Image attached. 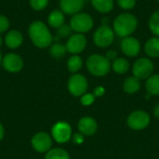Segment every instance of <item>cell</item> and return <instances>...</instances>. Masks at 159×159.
<instances>
[{"instance_id":"cell-34","label":"cell","mask_w":159,"mask_h":159,"mask_svg":"<svg viewBox=\"0 0 159 159\" xmlns=\"http://www.w3.org/2000/svg\"><path fill=\"white\" fill-rule=\"evenodd\" d=\"M104 92H105V89L102 87H97L94 89V93L93 94H94L95 97H101V96H102L104 94Z\"/></svg>"},{"instance_id":"cell-28","label":"cell","mask_w":159,"mask_h":159,"mask_svg":"<svg viewBox=\"0 0 159 159\" xmlns=\"http://www.w3.org/2000/svg\"><path fill=\"white\" fill-rule=\"evenodd\" d=\"M72 27L68 24H63L61 25L60 28L57 29V34L58 37H61V38H65V37H70L71 34H72Z\"/></svg>"},{"instance_id":"cell-5","label":"cell","mask_w":159,"mask_h":159,"mask_svg":"<svg viewBox=\"0 0 159 159\" xmlns=\"http://www.w3.org/2000/svg\"><path fill=\"white\" fill-rule=\"evenodd\" d=\"M115 39V32L112 28L108 25L103 24L99 27L94 34H93V41L94 44L99 48H107L112 45Z\"/></svg>"},{"instance_id":"cell-24","label":"cell","mask_w":159,"mask_h":159,"mask_svg":"<svg viewBox=\"0 0 159 159\" xmlns=\"http://www.w3.org/2000/svg\"><path fill=\"white\" fill-rule=\"evenodd\" d=\"M45 159H70V156L61 148H54L47 152Z\"/></svg>"},{"instance_id":"cell-13","label":"cell","mask_w":159,"mask_h":159,"mask_svg":"<svg viewBox=\"0 0 159 159\" xmlns=\"http://www.w3.org/2000/svg\"><path fill=\"white\" fill-rule=\"evenodd\" d=\"M121 49L125 55L129 57H135L141 51V43L135 37L128 36L122 40Z\"/></svg>"},{"instance_id":"cell-39","label":"cell","mask_w":159,"mask_h":159,"mask_svg":"<svg viewBox=\"0 0 159 159\" xmlns=\"http://www.w3.org/2000/svg\"><path fill=\"white\" fill-rule=\"evenodd\" d=\"M157 1H158V2H159V0H157Z\"/></svg>"},{"instance_id":"cell-26","label":"cell","mask_w":159,"mask_h":159,"mask_svg":"<svg viewBox=\"0 0 159 159\" xmlns=\"http://www.w3.org/2000/svg\"><path fill=\"white\" fill-rule=\"evenodd\" d=\"M67 52V48L66 46L60 44V43H55L53 45H51L50 49H49V53L53 58L56 59H60L62 58Z\"/></svg>"},{"instance_id":"cell-31","label":"cell","mask_w":159,"mask_h":159,"mask_svg":"<svg viewBox=\"0 0 159 159\" xmlns=\"http://www.w3.org/2000/svg\"><path fill=\"white\" fill-rule=\"evenodd\" d=\"M9 25L8 19L4 15H0V34L6 32L9 28Z\"/></svg>"},{"instance_id":"cell-4","label":"cell","mask_w":159,"mask_h":159,"mask_svg":"<svg viewBox=\"0 0 159 159\" xmlns=\"http://www.w3.org/2000/svg\"><path fill=\"white\" fill-rule=\"evenodd\" d=\"M94 25V21L92 17L88 13L79 12L77 14L73 15L70 26L72 27L73 31L78 34H84L89 32Z\"/></svg>"},{"instance_id":"cell-15","label":"cell","mask_w":159,"mask_h":159,"mask_svg":"<svg viewBox=\"0 0 159 159\" xmlns=\"http://www.w3.org/2000/svg\"><path fill=\"white\" fill-rule=\"evenodd\" d=\"M98 129L97 122L92 117H83L78 122V129L84 136H90L93 135Z\"/></svg>"},{"instance_id":"cell-29","label":"cell","mask_w":159,"mask_h":159,"mask_svg":"<svg viewBox=\"0 0 159 159\" xmlns=\"http://www.w3.org/2000/svg\"><path fill=\"white\" fill-rule=\"evenodd\" d=\"M118 6L125 10L132 9L136 5V0H116Z\"/></svg>"},{"instance_id":"cell-10","label":"cell","mask_w":159,"mask_h":159,"mask_svg":"<svg viewBox=\"0 0 159 159\" xmlns=\"http://www.w3.org/2000/svg\"><path fill=\"white\" fill-rule=\"evenodd\" d=\"M66 48L67 51L74 54V55H77L79 53H81L87 47V38L85 37V35H83L82 34H72L66 43Z\"/></svg>"},{"instance_id":"cell-20","label":"cell","mask_w":159,"mask_h":159,"mask_svg":"<svg viewBox=\"0 0 159 159\" xmlns=\"http://www.w3.org/2000/svg\"><path fill=\"white\" fill-rule=\"evenodd\" d=\"M124 90L129 93V94H134L136 93L140 88H141V83H140V79H138L137 77L133 76H129L128 77L123 85Z\"/></svg>"},{"instance_id":"cell-14","label":"cell","mask_w":159,"mask_h":159,"mask_svg":"<svg viewBox=\"0 0 159 159\" xmlns=\"http://www.w3.org/2000/svg\"><path fill=\"white\" fill-rule=\"evenodd\" d=\"M85 0H60L61 10L67 15H75L84 7Z\"/></svg>"},{"instance_id":"cell-27","label":"cell","mask_w":159,"mask_h":159,"mask_svg":"<svg viewBox=\"0 0 159 159\" xmlns=\"http://www.w3.org/2000/svg\"><path fill=\"white\" fill-rule=\"evenodd\" d=\"M29 3L33 9L36 11H40L48 7V0H29Z\"/></svg>"},{"instance_id":"cell-9","label":"cell","mask_w":159,"mask_h":159,"mask_svg":"<svg viewBox=\"0 0 159 159\" xmlns=\"http://www.w3.org/2000/svg\"><path fill=\"white\" fill-rule=\"evenodd\" d=\"M51 134H52L53 139L57 143H63L68 142L71 139L72 128L68 123L64 121H59L52 127Z\"/></svg>"},{"instance_id":"cell-37","label":"cell","mask_w":159,"mask_h":159,"mask_svg":"<svg viewBox=\"0 0 159 159\" xmlns=\"http://www.w3.org/2000/svg\"><path fill=\"white\" fill-rule=\"evenodd\" d=\"M2 45H3V39H2V37L0 36V48H1Z\"/></svg>"},{"instance_id":"cell-17","label":"cell","mask_w":159,"mask_h":159,"mask_svg":"<svg viewBox=\"0 0 159 159\" xmlns=\"http://www.w3.org/2000/svg\"><path fill=\"white\" fill-rule=\"evenodd\" d=\"M64 20H65L64 13L61 10H58V9L51 11L48 17V22L49 26H51L52 28H55V29H58L61 25H63Z\"/></svg>"},{"instance_id":"cell-19","label":"cell","mask_w":159,"mask_h":159,"mask_svg":"<svg viewBox=\"0 0 159 159\" xmlns=\"http://www.w3.org/2000/svg\"><path fill=\"white\" fill-rule=\"evenodd\" d=\"M92 7L101 13H108L114 7V0H91Z\"/></svg>"},{"instance_id":"cell-36","label":"cell","mask_w":159,"mask_h":159,"mask_svg":"<svg viewBox=\"0 0 159 159\" xmlns=\"http://www.w3.org/2000/svg\"><path fill=\"white\" fill-rule=\"evenodd\" d=\"M4 134H5V131H4V128H3V126H2V124L0 123V141L3 139V137H4Z\"/></svg>"},{"instance_id":"cell-32","label":"cell","mask_w":159,"mask_h":159,"mask_svg":"<svg viewBox=\"0 0 159 159\" xmlns=\"http://www.w3.org/2000/svg\"><path fill=\"white\" fill-rule=\"evenodd\" d=\"M73 141L75 144H81L83 142H84V135L83 134H75L74 135V138H73Z\"/></svg>"},{"instance_id":"cell-6","label":"cell","mask_w":159,"mask_h":159,"mask_svg":"<svg viewBox=\"0 0 159 159\" xmlns=\"http://www.w3.org/2000/svg\"><path fill=\"white\" fill-rule=\"evenodd\" d=\"M154 71V63L148 58L138 59L132 68L133 75L138 79H147L152 75Z\"/></svg>"},{"instance_id":"cell-18","label":"cell","mask_w":159,"mask_h":159,"mask_svg":"<svg viewBox=\"0 0 159 159\" xmlns=\"http://www.w3.org/2000/svg\"><path fill=\"white\" fill-rule=\"evenodd\" d=\"M145 53L151 58L159 57V37H152L148 39L144 45Z\"/></svg>"},{"instance_id":"cell-2","label":"cell","mask_w":159,"mask_h":159,"mask_svg":"<svg viewBox=\"0 0 159 159\" xmlns=\"http://www.w3.org/2000/svg\"><path fill=\"white\" fill-rule=\"evenodd\" d=\"M137 26L138 20L134 15L130 13H122L115 19L113 30L116 35L125 38L130 36V34L137 29Z\"/></svg>"},{"instance_id":"cell-1","label":"cell","mask_w":159,"mask_h":159,"mask_svg":"<svg viewBox=\"0 0 159 159\" xmlns=\"http://www.w3.org/2000/svg\"><path fill=\"white\" fill-rule=\"evenodd\" d=\"M28 33L33 44L39 48L49 47L53 41V36L49 29L41 20L33 21L29 26Z\"/></svg>"},{"instance_id":"cell-33","label":"cell","mask_w":159,"mask_h":159,"mask_svg":"<svg viewBox=\"0 0 159 159\" xmlns=\"http://www.w3.org/2000/svg\"><path fill=\"white\" fill-rule=\"evenodd\" d=\"M110 61H115L116 59V57H117V52L116 51H115V50H109L107 53H106V56H105Z\"/></svg>"},{"instance_id":"cell-23","label":"cell","mask_w":159,"mask_h":159,"mask_svg":"<svg viewBox=\"0 0 159 159\" xmlns=\"http://www.w3.org/2000/svg\"><path fill=\"white\" fill-rule=\"evenodd\" d=\"M83 65V61L78 55L71 56L67 61V68L71 73H77Z\"/></svg>"},{"instance_id":"cell-22","label":"cell","mask_w":159,"mask_h":159,"mask_svg":"<svg viewBox=\"0 0 159 159\" xmlns=\"http://www.w3.org/2000/svg\"><path fill=\"white\" fill-rule=\"evenodd\" d=\"M112 68L116 74L123 75L129 71V62L124 58H116L112 63Z\"/></svg>"},{"instance_id":"cell-25","label":"cell","mask_w":159,"mask_h":159,"mask_svg":"<svg viewBox=\"0 0 159 159\" xmlns=\"http://www.w3.org/2000/svg\"><path fill=\"white\" fill-rule=\"evenodd\" d=\"M148 26L152 34H154L156 36L159 37V9L155 11L148 21Z\"/></svg>"},{"instance_id":"cell-11","label":"cell","mask_w":159,"mask_h":159,"mask_svg":"<svg viewBox=\"0 0 159 159\" xmlns=\"http://www.w3.org/2000/svg\"><path fill=\"white\" fill-rule=\"evenodd\" d=\"M52 140L46 132H38L32 139V146L38 153H45L50 150Z\"/></svg>"},{"instance_id":"cell-8","label":"cell","mask_w":159,"mask_h":159,"mask_svg":"<svg viewBox=\"0 0 159 159\" xmlns=\"http://www.w3.org/2000/svg\"><path fill=\"white\" fill-rule=\"evenodd\" d=\"M127 123L131 129L142 130L150 124V116L144 111H135L129 116Z\"/></svg>"},{"instance_id":"cell-38","label":"cell","mask_w":159,"mask_h":159,"mask_svg":"<svg viewBox=\"0 0 159 159\" xmlns=\"http://www.w3.org/2000/svg\"><path fill=\"white\" fill-rule=\"evenodd\" d=\"M2 60H3V58H2V55H1V52H0V64L2 63Z\"/></svg>"},{"instance_id":"cell-12","label":"cell","mask_w":159,"mask_h":159,"mask_svg":"<svg viewBox=\"0 0 159 159\" xmlns=\"http://www.w3.org/2000/svg\"><path fill=\"white\" fill-rule=\"evenodd\" d=\"M2 64L4 69L7 72L18 73L23 67V61L20 55L15 53H8L3 58Z\"/></svg>"},{"instance_id":"cell-16","label":"cell","mask_w":159,"mask_h":159,"mask_svg":"<svg viewBox=\"0 0 159 159\" xmlns=\"http://www.w3.org/2000/svg\"><path fill=\"white\" fill-rule=\"evenodd\" d=\"M23 42V36L18 30H10L5 36V44L7 48L14 49L19 48Z\"/></svg>"},{"instance_id":"cell-35","label":"cell","mask_w":159,"mask_h":159,"mask_svg":"<svg viewBox=\"0 0 159 159\" xmlns=\"http://www.w3.org/2000/svg\"><path fill=\"white\" fill-rule=\"evenodd\" d=\"M154 115H155V116H156L157 118H158L159 119V103H157V104L156 105V107H155V109H154Z\"/></svg>"},{"instance_id":"cell-21","label":"cell","mask_w":159,"mask_h":159,"mask_svg":"<svg viewBox=\"0 0 159 159\" xmlns=\"http://www.w3.org/2000/svg\"><path fill=\"white\" fill-rule=\"evenodd\" d=\"M145 87L150 95H159V75H152L147 78Z\"/></svg>"},{"instance_id":"cell-3","label":"cell","mask_w":159,"mask_h":159,"mask_svg":"<svg viewBox=\"0 0 159 159\" xmlns=\"http://www.w3.org/2000/svg\"><path fill=\"white\" fill-rule=\"evenodd\" d=\"M111 66L110 61L102 55L93 54L87 60V68L89 72L95 76H103L107 75Z\"/></svg>"},{"instance_id":"cell-30","label":"cell","mask_w":159,"mask_h":159,"mask_svg":"<svg viewBox=\"0 0 159 159\" xmlns=\"http://www.w3.org/2000/svg\"><path fill=\"white\" fill-rule=\"evenodd\" d=\"M94 101H95V96L94 94H91V93H85L81 97V103L85 106H89L92 104Z\"/></svg>"},{"instance_id":"cell-7","label":"cell","mask_w":159,"mask_h":159,"mask_svg":"<svg viewBox=\"0 0 159 159\" xmlns=\"http://www.w3.org/2000/svg\"><path fill=\"white\" fill-rule=\"evenodd\" d=\"M68 89L75 97L82 96L88 89V80L80 74L73 75L68 80Z\"/></svg>"}]
</instances>
